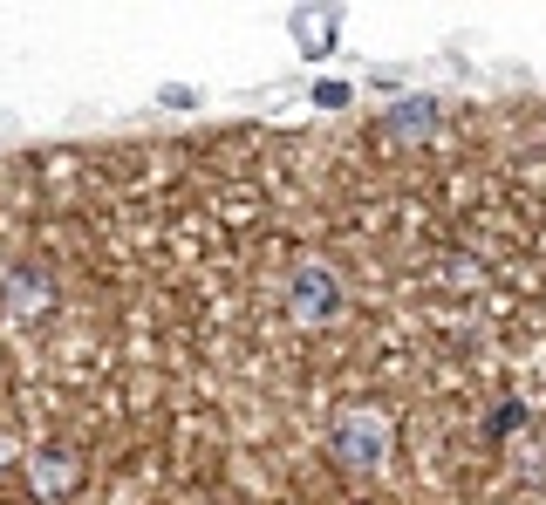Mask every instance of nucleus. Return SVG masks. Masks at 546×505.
Segmentation results:
<instances>
[{
	"instance_id": "1",
	"label": "nucleus",
	"mask_w": 546,
	"mask_h": 505,
	"mask_svg": "<svg viewBox=\"0 0 546 505\" xmlns=\"http://www.w3.org/2000/svg\"><path fill=\"white\" fill-rule=\"evenodd\" d=\"M383 451H390V430H383V417L349 410V417H342V430H335V458H342L349 471H376V465H383Z\"/></svg>"
},
{
	"instance_id": "2",
	"label": "nucleus",
	"mask_w": 546,
	"mask_h": 505,
	"mask_svg": "<svg viewBox=\"0 0 546 505\" xmlns=\"http://www.w3.org/2000/svg\"><path fill=\"white\" fill-rule=\"evenodd\" d=\"M335 301H342V280L321 267V260L294 273V314H301V321H321V314H335Z\"/></svg>"
},
{
	"instance_id": "3",
	"label": "nucleus",
	"mask_w": 546,
	"mask_h": 505,
	"mask_svg": "<svg viewBox=\"0 0 546 505\" xmlns=\"http://www.w3.org/2000/svg\"><path fill=\"white\" fill-rule=\"evenodd\" d=\"M424 123H437V103H403L390 117V130H424Z\"/></svg>"
},
{
	"instance_id": "4",
	"label": "nucleus",
	"mask_w": 546,
	"mask_h": 505,
	"mask_svg": "<svg viewBox=\"0 0 546 505\" xmlns=\"http://www.w3.org/2000/svg\"><path fill=\"white\" fill-rule=\"evenodd\" d=\"M41 492H69V458H41Z\"/></svg>"
}]
</instances>
